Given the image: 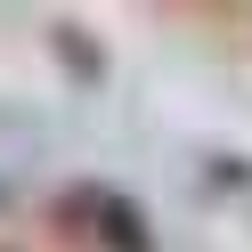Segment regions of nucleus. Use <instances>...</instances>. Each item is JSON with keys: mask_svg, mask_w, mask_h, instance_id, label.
<instances>
[{"mask_svg": "<svg viewBox=\"0 0 252 252\" xmlns=\"http://www.w3.org/2000/svg\"><path fill=\"white\" fill-rule=\"evenodd\" d=\"M57 220H65V228H82L98 252H155L147 212H138L130 195H114V187H73V195L57 203Z\"/></svg>", "mask_w": 252, "mask_h": 252, "instance_id": "1", "label": "nucleus"}, {"mask_svg": "<svg viewBox=\"0 0 252 252\" xmlns=\"http://www.w3.org/2000/svg\"><path fill=\"white\" fill-rule=\"evenodd\" d=\"M57 49H65V65L98 73V41H90V33H73V25H57Z\"/></svg>", "mask_w": 252, "mask_h": 252, "instance_id": "2", "label": "nucleus"}]
</instances>
